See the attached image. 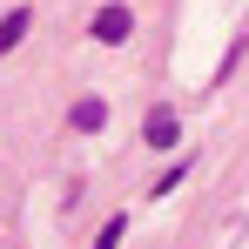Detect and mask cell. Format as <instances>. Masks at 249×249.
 <instances>
[{
    "label": "cell",
    "instance_id": "2",
    "mask_svg": "<svg viewBox=\"0 0 249 249\" xmlns=\"http://www.w3.org/2000/svg\"><path fill=\"white\" fill-rule=\"evenodd\" d=\"M142 135H148V148H168V142H175L182 128H175V115H168V108H155V115L142 122Z\"/></svg>",
    "mask_w": 249,
    "mask_h": 249
},
{
    "label": "cell",
    "instance_id": "4",
    "mask_svg": "<svg viewBox=\"0 0 249 249\" xmlns=\"http://www.w3.org/2000/svg\"><path fill=\"white\" fill-rule=\"evenodd\" d=\"M101 122H108V108H101L94 94H88V101H74V128H101Z\"/></svg>",
    "mask_w": 249,
    "mask_h": 249
},
{
    "label": "cell",
    "instance_id": "3",
    "mask_svg": "<svg viewBox=\"0 0 249 249\" xmlns=\"http://www.w3.org/2000/svg\"><path fill=\"white\" fill-rule=\"evenodd\" d=\"M20 34H27V7H14V14L0 20V54H7L14 41H20Z\"/></svg>",
    "mask_w": 249,
    "mask_h": 249
},
{
    "label": "cell",
    "instance_id": "5",
    "mask_svg": "<svg viewBox=\"0 0 249 249\" xmlns=\"http://www.w3.org/2000/svg\"><path fill=\"white\" fill-rule=\"evenodd\" d=\"M94 249H122V215H115V222H108V229L94 236Z\"/></svg>",
    "mask_w": 249,
    "mask_h": 249
},
{
    "label": "cell",
    "instance_id": "1",
    "mask_svg": "<svg viewBox=\"0 0 249 249\" xmlns=\"http://www.w3.org/2000/svg\"><path fill=\"white\" fill-rule=\"evenodd\" d=\"M128 27H135L128 7H101V14H94V41H128Z\"/></svg>",
    "mask_w": 249,
    "mask_h": 249
}]
</instances>
